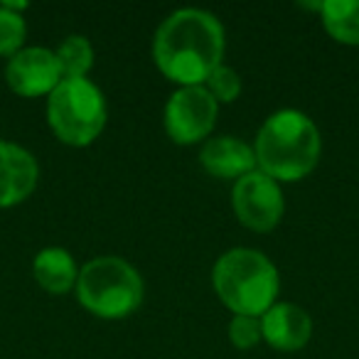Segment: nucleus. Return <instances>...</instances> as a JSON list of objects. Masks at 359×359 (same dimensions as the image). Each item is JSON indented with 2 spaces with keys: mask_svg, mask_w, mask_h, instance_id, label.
Returning <instances> with one entry per match:
<instances>
[{
  "mask_svg": "<svg viewBox=\"0 0 359 359\" xmlns=\"http://www.w3.org/2000/svg\"><path fill=\"white\" fill-rule=\"evenodd\" d=\"M226 35L219 18L200 8H180L158 25L153 62L177 86H205L224 60Z\"/></svg>",
  "mask_w": 359,
  "mask_h": 359,
  "instance_id": "1",
  "label": "nucleus"
},
{
  "mask_svg": "<svg viewBox=\"0 0 359 359\" xmlns=\"http://www.w3.org/2000/svg\"><path fill=\"white\" fill-rule=\"evenodd\" d=\"M256 168L276 182H298L318 168L323 138L308 114L280 109L271 114L254 140Z\"/></svg>",
  "mask_w": 359,
  "mask_h": 359,
  "instance_id": "2",
  "label": "nucleus"
},
{
  "mask_svg": "<svg viewBox=\"0 0 359 359\" xmlns=\"http://www.w3.org/2000/svg\"><path fill=\"white\" fill-rule=\"evenodd\" d=\"M212 288L234 315L261 318L278 303L280 276L264 251L236 246L215 261Z\"/></svg>",
  "mask_w": 359,
  "mask_h": 359,
  "instance_id": "3",
  "label": "nucleus"
},
{
  "mask_svg": "<svg viewBox=\"0 0 359 359\" xmlns=\"http://www.w3.org/2000/svg\"><path fill=\"white\" fill-rule=\"evenodd\" d=\"M76 300L101 320H123L140 308L145 285L138 269L121 256H96L79 269Z\"/></svg>",
  "mask_w": 359,
  "mask_h": 359,
  "instance_id": "4",
  "label": "nucleus"
},
{
  "mask_svg": "<svg viewBox=\"0 0 359 359\" xmlns=\"http://www.w3.org/2000/svg\"><path fill=\"white\" fill-rule=\"evenodd\" d=\"M106 96L91 79H62L47 96V123L72 148L91 145L106 128Z\"/></svg>",
  "mask_w": 359,
  "mask_h": 359,
  "instance_id": "5",
  "label": "nucleus"
},
{
  "mask_svg": "<svg viewBox=\"0 0 359 359\" xmlns=\"http://www.w3.org/2000/svg\"><path fill=\"white\" fill-rule=\"evenodd\" d=\"M217 116L219 104L205 86H177L165 104V133L175 145H195L212 135Z\"/></svg>",
  "mask_w": 359,
  "mask_h": 359,
  "instance_id": "6",
  "label": "nucleus"
},
{
  "mask_svg": "<svg viewBox=\"0 0 359 359\" xmlns=\"http://www.w3.org/2000/svg\"><path fill=\"white\" fill-rule=\"evenodd\" d=\"M231 210L246 229L259 234L273 231L285 212L283 190L273 177L256 168L231 185Z\"/></svg>",
  "mask_w": 359,
  "mask_h": 359,
  "instance_id": "7",
  "label": "nucleus"
},
{
  "mask_svg": "<svg viewBox=\"0 0 359 359\" xmlns=\"http://www.w3.org/2000/svg\"><path fill=\"white\" fill-rule=\"evenodd\" d=\"M65 79L55 50L47 47H22L6 65V84L22 99L50 96Z\"/></svg>",
  "mask_w": 359,
  "mask_h": 359,
  "instance_id": "8",
  "label": "nucleus"
},
{
  "mask_svg": "<svg viewBox=\"0 0 359 359\" xmlns=\"http://www.w3.org/2000/svg\"><path fill=\"white\" fill-rule=\"evenodd\" d=\"M40 182V165L27 148L0 140V210L22 205Z\"/></svg>",
  "mask_w": 359,
  "mask_h": 359,
  "instance_id": "9",
  "label": "nucleus"
},
{
  "mask_svg": "<svg viewBox=\"0 0 359 359\" xmlns=\"http://www.w3.org/2000/svg\"><path fill=\"white\" fill-rule=\"evenodd\" d=\"M261 337L278 352H298L313 337V318L295 303H276L261 315Z\"/></svg>",
  "mask_w": 359,
  "mask_h": 359,
  "instance_id": "10",
  "label": "nucleus"
},
{
  "mask_svg": "<svg viewBox=\"0 0 359 359\" xmlns=\"http://www.w3.org/2000/svg\"><path fill=\"white\" fill-rule=\"evenodd\" d=\"M200 163L212 177L241 180L256 170L254 145L234 138V135H215L207 138L200 150Z\"/></svg>",
  "mask_w": 359,
  "mask_h": 359,
  "instance_id": "11",
  "label": "nucleus"
},
{
  "mask_svg": "<svg viewBox=\"0 0 359 359\" xmlns=\"http://www.w3.org/2000/svg\"><path fill=\"white\" fill-rule=\"evenodd\" d=\"M32 276H35V283L45 293L67 295L76 288L79 266H76L74 256L67 249H62V246H47V249L37 251L35 261H32Z\"/></svg>",
  "mask_w": 359,
  "mask_h": 359,
  "instance_id": "12",
  "label": "nucleus"
},
{
  "mask_svg": "<svg viewBox=\"0 0 359 359\" xmlns=\"http://www.w3.org/2000/svg\"><path fill=\"white\" fill-rule=\"evenodd\" d=\"M320 18L334 42L359 47V0H325Z\"/></svg>",
  "mask_w": 359,
  "mask_h": 359,
  "instance_id": "13",
  "label": "nucleus"
},
{
  "mask_svg": "<svg viewBox=\"0 0 359 359\" xmlns=\"http://www.w3.org/2000/svg\"><path fill=\"white\" fill-rule=\"evenodd\" d=\"M65 79H86L94 69V45L84 35H69L55 50Z\"/></svg>",
  "mask_w": 359,
  "mask_h": 359,
  "instance_id": "14",
  "label": "nucleus"
},
{
  "mask_svg": "<svg viewBox=\"0 0 359 359\" xmlns=\"http://www.w3.org/2000/svg\"><path fill=\"white\" fill-rule=\"evenodd\" d=\"M25 37H27L25 18L20 13L8 11L0 3V57L11 60L13 55H18L25 47Z\"/></svg>",
  "mask_w": 359,
  "mask_h": 359,
  "instance_id": "15",
  "label": "nucleus"
},
{
  "mask_svg": "<svg viewBox=\"0 0 359 359\" xmlns=\"http://www.w3.org/2000/svg\"><path fill=\"white\" fill-rule=\"evenodd\" d=\"M205 89L212 94L217 104H231L241 94V76L231 67L219 65L205 81Z\"/></svg>",
  "mask_w": 359,
  "mask_h": 359,
  "instance_id": "16",
  "label": "nucleus"
},
{
  "mask_svg": "<svg viewBox=\"0 0 359 359\" xmlns=\"http://www.w3.org/2000/svg\"><path fill=\"white\" fill-rule=\"evenodd\" d=\"M229 342L236 349H254L261 342V318H249V315H234L229 320Z\"/></svg>",
  "mask_w": 359,
  "mask_h": 359,
  "instance_id": "17",
  "label": "nucleus"
}]
</instances>
